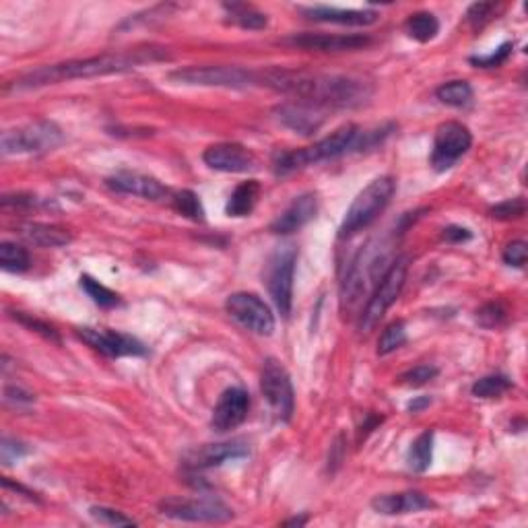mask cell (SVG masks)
<instances>
[{
	"instance_id": "obj_1",
	"label": "cell",
	"mask_w": 528,
	"mask_h": 528,
	"mask_svg": "<svg viewBox=\"0 0 528 528\" xmlns=\"http://www.w3.org/2000/svg\"><path fill=\"white\" fill-rule=\"evenodd\" d=\"M259 85L291 96L295 102L316 105L320 110L360 108L374 93V87L368 81L351 74L287 71V68L259 71Z\"/></svg>"
},
{
	"instance_id": "obj_2",
	"label": "cell",
	"mask_w": 528,
	"mask_h": 528,
	"mask_svg": "<svg viewBox=\"0 0 528 528\" xmlns=\"http://www.w3.org/2000/svg\"><path fill=\"white\" fill-rule=\"evenodd\" d=\"M169 60L166 48L159 46H144L135 50H124V52H105L91 58H77L58 62V65H46L35 68V71L25 73L23 77L6 85V89L25 91V89H40V87L65 83V81L74 79H93L105 77V74H120L135 71L144 65H155V62Z\"/></svg>"
},
{
	"instance_id": "obj_3",
	"label": "cell",
	"mask_w": 528,
	"mask_h": 528,
	"mask_svg": "<svg viewBox=\"0 0 528 528\" xmlns=\"http://www.w3.org/2000/svg\"><path fill=\"white\" fill-rule=\"evenodd\" d=\"M394 246L392 240H372L368 242L353 262L349 264L347 275L341 285V306L343 312H353L355 306L369 295V289L380 283L382 276L391 267L396 256H391V248Z\"/></svg>"
},
{
	"instance_id": "obj_4",
	"label": "cell",
	"mask_w": 528,
	"mask_h": 528,
	"mask_svg": "<svg viewBox=\"0 0 528 528\" xmlns=\"http://www.w3.org/2000/svg\"><path fill=\"white\" fill-rule=\"evenodd\" d=\"M361 130L363 128L355 127V124H347V127L335 130L332 135L324 136L322 141L310 144V147L276 151L273 155V172L276 175H289L298 169L337 159V157L347 155L351 151H360Z\"/></svg>"
},
{
	"instance_id": "obj_5",
	"label": "cell",
	"mask_w": 528,
	"mask_h": 528,
	"mask_svg": "<svg viewBox=\"0 0 528 528\" xmlns=\"http://www.w3.org/2000/svg\"><path fill=\"white\" fill-rule=\"evenodd\" d=\"M394 190L396 182L392 175H382V178L369 182V184L357 194L347 213H345L341 228H338V237L347 240V237L360 234L361 229L369 228V225L384 213L386 206L391 205Z\"/></svg>"
},
{
	"instance_id": "obj_6",
	"label": "cell",
	"mask_w": 528,
	"mask_h": 528,
	"mask_svg": "<svg viewBox=\"0 0 528 528\" xmlns=\"http://www.w3.org/2000/svg\"><path fill=\"white\" fill-rule=\"evenodd\" d=\"M408 273V259L407 256H396L391 267L382 276L378 285L374 287L372 295L368 298V304L363 307L360 316V332L361 335H369L376 326L380 324V320L384 318V314L391 310V306L400 298L402 289L407 283Z\"/></svg>"
},
{
	"instance_id": "obj_7",
	"label": "cell",
	"mask_w": 528,
	"mask_h": 528,
	"mask_svg": "<svg viewBox=\"0 0 528 528\" xmlns=\"http://www.w3.org/2000/svg\"><path fill=\"white\" fill-rule=\"evenodd\" d=\"M169 81L190 87H221V89H250L259 85V71L242 66H186L167 74Z\"/></svg>"
},
{
	"instance_id": "obj_8",
	"label": "cell",
	"mask_w": 528,
	"mask_h": 528,
	"mask_svg": "<svg viewBox=\"0 0 528 528\" xmlns=\"http://www.w3.org/2000/svg\"><path fill=\"white\" fill-rule=\"evenodd\" d=\"M65 143V132L56 122L37 120L27 127L4 130L0 138L3 155H37L48 153Z\"/></svg>"
},
{
	"instance_id": "obj_9",
	"label": "cell",
	"mask_w": 528,
	"mask_h": 528,
	"mask_svg": "<svg viewBox=\"0 0 528 528\" xmlns=\"http://www.w3.org/2000/svg\"><path fill=\"white\" fill-rule=\"evenodd\" d=\"M295 262H298V248L291 246V244H285V246H279L270 254L267 270H264L268 295L273 298V304L283 318H287L289 312H291Z\"/></svg>"
},
{
	"instance_id": "obj_10",
	"label": "cell",
	"mask_w": 528,
	"mask_h": 528,
	"mask_svg": "<svg viewBox=\"0 0 528 528\" xmlns=\"http://www.w3.org/2000/svg\"><path fill=\"white\" fill-rule=\"evenodd\" d=\"M260 392L276 419L289 421L293 417L295 392L291 376H289L285 366L279 360H275V357H268L262 363Z\"/></svg>"
},
{
	"instance_id": "obj_11",
	"label": "cell",
	"mask_w": 528,
	"mask_h": 528,
	"mask_svg": "<svg viewBox=\"0 0 528 528\" xmlns=\"http://www.w3.org/2000/svg\"><path fill=\"white\" fill-rule=\"evenodd\" d=\"M473 144V135L461 122H444L433 135V147L430 155V166L436 172H448L469 153Z\"/></svg>"
},
{
	"instance_id": "obj_12",
	"label": "cell",
	"mask_w": 528,
	"mask_h": 528,
	"mask_svg": "<svg viewBox=\"0 0 528 528\" xmlns=\"http://www.w3.org/2000/svg\"><path fill=\"white\" fill-rule=\"evenodd\" d=\"M159 512L163 516L184 523H213L221 524L234 520V510L215 498H167L159 501Z\"/></svg>"
},
{
	"instance_id": "obj_13",
	"label": "cell",
	"mask_w": 528,
	"mask_h": 528,
	"mask_svg": "<svg viewBox=\"0 0 528 528\" xmlns=\"http://www.w3.org/2000/svg\"><path fill=\"white\" fill-rule=\"evenodd\" d=\"M225 310L237 324L260 337H270L275 330V316L270 307L256 293L237 291L225 299Z\"/></svg>"
},
{
	"instance_id": "obj_14",
	"label": "cell",
	"mask_w": 528,
	"mask_h": 528,
	"mask_svg": "<svg viewBox=\"0 0 528 528\" xmlns=\"http://www.w3.org/2000/svg\"><path fill=\"white\" fill-rule=\"evenodd\" d=\"M250 454V448L242 439H231V442H219V444H205L188 452L184 456V464L188 470L198 473V470L221 467L225 462L240 461Z\"/></svg>"
},
{
	"instance_id": "obj_15",
	"label": "cell",
	"mask_w": 528,
	"mask_h": 528,
	"mask_svg": "<svg viewBox=\"0 0 528 528\" xmlns=\"http://www.w3.org/2000/svg\"><path fill=\"white\" fill-rule=\"evenodd\" d=\"M77 335L83 338L89 347L99 351L102 355H108V357L147 355V347H144L138 338L124 335V332L97 330V329H89V326H83V329H77Z\"/></svg>"
},
{
	"instance_id": "obj_16",
	"label": "cell",
	"mask_w": 528,
	"mask_h": 528,
	"mask_svg": "<svg viewBox=\"0 0 528 528\" xmlns=\"http://www.w3.org/2000/svg\"><path fill=\"white\" fill-rule=\"evenodd\" d=\"M206 167L223 174H248L259 167L254 153L240 143H217L205 149Z\"/></svg>"
},
{
	"instance_id": "obj_17",
	"label": "cell",
	"mask_w": 528,
	"mask_h": 528,
	"mask_svg": "<svg viewBox=\"0 0 528 528\" xmlns=\"http://www.w3.org/2000/svg\"><path fill=\"white\" fill-rule=\"evenodd\" d=\"M285 43L301 50H316V52H353L368 48L372 37L363 34H299L287 37Z\"/></svg>"
},
{
	"instance_id": "obj_18",
	"label": "cell",
	"mask_w": 528,
	"mask_h": 528,
	"mask_svg": "<svg viewBox=\"0 0 528 528\" xmlns=\"http://www.w3.org/2000/svg\"><path fill=\"white\" fill-rule=\"evenodd\" d=\"M250 394L242 386H231L219 396L215 408H213L211 427L219 433L231 431L240 427L248 417Z\"/></svg>"
},
{
	"instance_id": "obj_19",
	"label": "cell",
	"mask_w": 528,
	"mask_h": 528,
	"mask_svg": "<svg viewBox=\"0 0 528 528\" xmlns=\"http://www.w3.org/2000/svg\"><path fill=\"white\" fill-rule=\"evenodd\" d=\"M105 186H108L112 192L130 194V197H138L144 200H161L169 194V188L161 184L153 175L130 172V169H120V172L112 174L110 178L105 180Z\"/></svg>"
},
{
	"instance_id": "obj_20",
	"label": "cell",
	"mask_w": 528,
	"mask_h": 528,
	"mask_svg": "<svg viewBox=\"0 0 528 528\" xmlns=\"http://www.w3.org/2000/svg\"><path fill=\"white\" fill-rule=\"evenodd\" d=\"M299 12L310 21L347 25V27H368L380 19V12L374 9H337L324 4L299 6Z\"/></svg>"
},
{
	"instance_id": "obj_21",
	"label": "cell",
	"mask_w": 528,
	"mask_h": 528,
	"mask_svg": "<svg viewBox=\"0 0 528 528\" xmlns=\"http://www.w3.org/2000/svg\"><path fill=\"white\" fill-rule=\"evenodd\" d=\"M318 213V197L314 192L299 194L298 198H293V203L281 213L279 217L270 223V231L276 236H289L306 228L307 223L316 217Z\"/></svg>"
},
{
	"instance_id": "obj_22",
	"label": "cell",
	"mask_w": 528,
	"mask_h": 528,
	"mask_svg": "<svg viewBox=\"0 0 528 528\" xmlns=\"http://www.w3.org/2000/svg\"><path fill=\"white\" fill-rule=\"evenodd\" d=\"M275 114L279 118L283 127L299 132V135L304 136H310L314 132H318L324 124V110L304 102L281 104L279 108L275 110Z\"/></svg>"
},
{
	"instance_id": "obj_23",
	"label": "cell",
	"mask_w": 528,
	"mask_h": 528,
	"mask_svg": "<svg viewBox=\"0 0 528 528\" xmlns=\"http://www.w3.org/2000/svg\"><path fill=\"white\" fill-rule=\"evenodd\" d=\"M372 508L378 514H384V516H402V514L431 510V508H436V504H433V500L423 492L408 489V492L400 493L376 495L372 500Z\"/></svg>"
},
{
	"instance_id": "obj_24",
	"label": "cell",
	"mask_w": 528,
	"mask_h": 528,
	"mask_svg": "<svg viewBox=\"0 0 528 528\" xmlns=\"http://www.w3.org/2000/svg\"><path fill=\"white\" fill-rule=\"evenodd\" d=\"M260 192L262 188L259 180H248L237 184L236 190L231 192L228 205H225V215L236 219L248 217L256 209V205H259Z\"/></svg>"
},
{
	"instance_id": "obj_25",
	"label": "cell",
	"mask_w": 528,
	"mask_h": 528,
	"mask_svg": "<svg viewBox=\"0 0 528 528\" xmlns=\"http://www.w3.org/2000/svg\"><path fill=\"white\" fill-rule=\"evenodd\" d=\"M21 236L29 244L42 248H62L73 242V237L66 229L48 223H25L21 225Z\"/></svg>"
},
{
	"instance_id": "obj_26",
	"label": "cell",
	"mask_w": 528,
	"mask_h": 528,
	"mask_svg": "<svg viewBox=\"0 0 528 528\" xmlns=\"http://www.w3.org/2000/svg\"><path fill=\"white\" fill-rule=\"evenodd\" d=\"M223 11H225V15H228V21L237 25V27H242V29L259 31L268 25V17L252 4L225 3Z\"/></svg>"
},
{
	"instance_id": "obj_27",
	"label": "cell",
	"mask_w": 528,
	"mask_h": 528,
	"mask_svg": "<svg viewBox=\"0 0 528 528\" xmlns=\"http://www.w3.org/2000/svg\"><path fill=\"white\" fill-rule=\"evenodd\" d=\"M433 458V431L427 430L417 436L407 454V464L413 473H425L431 467Z\"/></svg>"
},
{
	"instance_id": "obj_28",
	"label": "cell",
	"mask_w": 528,
	"mask_h": 528,
	"mask_svg": "<svg viewBox=\"0 0 528 528\" xmlns=\"http://www.w3.org/2000/svg\"><path fill=\"white\" fill-rule=\"evenodd\" d=\"M405 31L408 34V37H413L415 42L427 43L439 34V21H438V17L433 15V12L421 11V12H415V15H411L407 19Z\"/></svg>"
},
{
	"instance_id": "obj_29",
	"label": "cell",
	"mask_w": 528,
	"mask_h": 528,
	"mask_svg": "<svg viewBox=\"0 0 528 528\" xmlns=\"http://www.w3.org/2000/svg\"><path fill=\"white\" fill-rule=\"evenodd\" d=\"M473 87L467 81H450V83H444L438 87L436 97L444 105H450V108H464L473 102Z\"/></svg>"
},
{
	"instance_id": "obj_30",
	"label": "cell",
	"mask_w": 528,
	"mask_h": 528,
	"mask_svg": "<svg viewBox=\"0 0 528 528\" xmlns=\"http://www.w3.org/2000/svg\"><path fill=\"white\" fill-rule=\"evenodd\" d=\"M29 264V254L23 246L12 242H0V268L6 273H25Z\"/></svg>"
},
{
	"instance_id": "obj_31",
	"label": "cell",
	"mask_w": 528,
	"mask_h": 528,
	"mask_svg": "<svg viewBox=\"0 0 528 528\" xmlns=\"http://www.w3.org/2000/svg\"><path fill=\"white\" fill-rule=\"evenodd\" d=\"M79 285L83 291L89 295L93 304H97L99 307H116L120 306V295L112 291L105 285H102L97 279H93L91 275H81Z\"/></svg>"
},
{
	"instance_id": "obj_32",
	"label": "cell",
	"mask_w": 528,
	"mask_h": 528,
	"mask_svg": "<svg viewBox=\"0 0 528 528\" xmlns=\"http://www.w3.org/2000/svg\"><path fill=\"white\" fill-rule=\"evenodd\" d=\"M172 206L180 213L182 217L190 219V221L203 223L205 221V206L200 203L198 194L192 190H180L172 197Z\"/></svg>"
},
{
	"instance_id": "obj_33",
	"label": "cell",
	"mask_w": 528,
	"mask_h": 528,
	"mask_svg": "<svg viewBox=\"0 0 528 528\" xmlns=\"http://www.w3.org/2000/svg\"><path fill=\"white\" fill-rule=\"evenodd\" d=\"M512 388V380L504 374H492V376H483L481 380H477L470 392L477 399H498L504 392H508Z\"/></svg>"
},
{
	"instance_id": "obj_34",
	"label": "cell",
	"mask_w": 528,
	"mask_h": 528,
	"mask_svg": "<svg viewBox=\"0 0 528 528\" xmlns=\"http://www.w3.org/2000/svg\"><path fill=\"white\" fill-rule=\"evenodd\" d=\"M407 343V324L402 320H394L382 330L378 338V355H391Z\"/></svg>"
},
{
	"instance_id": "obj_35",
	"label": "cell",
	"mask_w": 528,
	"mask_h": 528,
	"mask_svg": "<svg viewBox=\"0 0 528 528\" xmlns=\"http://www.w3.org/2000/svg\"><path fill=\"white\" fill-rule=\"evenodd\" d=\"M91 518L99 524L105 526H136V520H132L127 514H122L120 510H114V508L108 506H91L89 508Z\"/></svg>"
},
{
	"instance_id": "obj_36",
	"label": "cell",
	"mask_w": 528,
	"mask_h": 528,
	"mask_svg": "<svg viewBox=\"0 0 528 528\" xmlns=\"http://www.w3.org/2000/svg\"><path fill=\"white\" fill-rule=\"evenodd\" d=\"M12 318H15L17 322H21L23 326H27L29 330H34V332H37V335H42L43 338H48V341L60 345L58 330H56L54 326H50L48 322H43V320L29 316V314H23V312H12Z\"/></svg>"
},
{
	"instance_id": "obj_37",
	"label": "cell",
	"mask_w": 528,
	"mask_h": 528,
	"mask_svg": "<svg viewBox=\"0 0 528 528\" xmlns=\"http://www.w3.org/2000/svg\"><path fill=\"white\" fill-rule=\"evenodd\" d=\"M512 50H514V43L512 42H506L501 43V46L495 50V52L487 54V56H470L469 62L477 68H498L508 62V58L512 56Z\"/></svg>"
},
{
	"instance_id": "obj_38",
	"label": "cell",
	"mask_w": 528,
	"mask_h": 528,
	"mask_svg": "<svg viewBox=\"0 0 528 528\" xmlns=\"http://www.w3.org/2000/svg\"><path fill=\"white\" fill-rule=\"evenodd\" d=\"M524 213H526L524 198H510V200H504V203L492 206L489 215H492L493 219H500V221H512V219L524 217Z\"/></svg>"
},
{
	"instance_id": "obj_39",
	"label": "cell",
	"mask_w": 528,
	"mask_h": 528,
	"mask_svg": "<svg viewBox=\"0 0 528 528\" xmlns=\"http://www.w3.org/2000/svg\"><path fill=\"white\" fill-rule=\"evenodd\" d=\"M438 374H439V369L436 366H427V363H423V366H415L408 369V372L402 374L399 380H400V384L417 388V386L427 384V382L436 380Z\"/></svg>"
},
{
	"instance_id": "obj_40",
	"label": "cell",
	"mask_w": 528,
	"mask_h": 528,
	"mask_svg": "<svg viewBox=\"0 0 528 528\" xmlns=\"http://www.w3.org/2000/svg\"><path fill=\"white\" fill-rule=\"evenodd\" d=\"M506 307L498 304V301H492V304H485L477 312V322L485 326V329H498V326L506 322Z\"/></svg>"
},
{
	"instance_id": "obj_41",
	"label": "cell",
	"mask_w": 528,
	"mask_h": 528,
	"mask_svg": "<svg viewBox=\"0 0 528 528\" xmlns=\"http://www.w3.org/2000/svg\"><path fill=\"white\" fill-rule=\"evenodd\" d=\"M29 454V448L27 444L19 442V439H11V438H3V442H0V461L3 464H15Z\"/></svg>"
},
{
	"instance_id": "obj_42",
	"label": "cell",
	"mask_w": 528,
	"mask_h": 528,
	"mask_svg": "<svg viewBox=\"0 0 528 528\" xmlns=\"http://www.w3.org/2000/svg\"><path fill=\"white\" fill-rule=\"evenodd\" d=\"M495 9H498V4H495V3H475V4H470L469 11H467V21L470 23V27L481 29L483 25H485L489 19L493 17Z\"/></svg>"
},
{
	"instance_id": "obj_43",
	"label": "cell",
	"mask_w": 528,
	"mask_h": 528,
	"mask_svg": "<svg viewBox=\"0 0 528 528\" xmlns=\"http://www.w3.org/2000/svg\"><path fill=\"white\" fill-rule=\"evenodd\" d=\"M501 259L508 264V267H516V268H523L526 264L528 259V246L526 242L523 240H514L508 244L504 248V254H501Z\"/></svg>"
},
{
	"instance_id": "obj_44",
	"label": "cell",
	"mask_w": 528,
	"mask_h": 528,
	"mask_svg": "<svg viewBox=\"0 0 528 528\" xmlns=\"http://www.w3.org/2000/svg\"><path fill=\"white\" fill-rule=\"evenodd\" d=\"M4 400L12 402L15 407H25V405H34L35 396L29 391H25L21 386H6L4 388Z\"/></svg>"
},
{
	"instance_id": "obj_45",
	"label": "cell",
	"mask_w": 528,
	"mask_h": 528,
	"mask_svg": "<svg viewBox=\"0 0 528 528\" xmlns=\"http://www.w3.org/2000/svg\"><path fill=\"white\" fill-rule=\"evenodd\" d=\"M442 237L446 242L450 244H461V242H467L473 237V234L467 228H461V225H450V228H446L442 231Z\"/></svg>"
},
{
	"instance_id": "obj_46",
	"label": "cell",
	"mask_w": 528,
	"mask_h": 528,
	"mask_svg": "<svg viewBox=\"0 0 528 528\" xmlns=\"http://www.w3.org/2000/svg\"><path fill=\"white\" fill-rule=\"evenodd\" d=\"M431 405V399L430 396H417V399H413L411 402H408V411L411 413H421L423 411V408H427Z\"/></svg>"
},
{
	"instance_id": "obj_47",
	"label": "cell",
	"mask_w": 528,
	"mask_h": 528,
	"mask_svg": "<svg viewBox=\"0 0 528 528\" xmlns=\"http://www.w3.org/2000/svg\"><path fill=\"white\" fill-rule=\"evenodd\" d=\"M3 485H4V489H15V492H19V493H23V495H25V498H29V500H37L34 492H29V489H27V487L19 485V483H12V481L9 479V477H4V479H3Z\"/></svg>"
},
{
	"instance_id": "obj_48",
	"label": "cell",
	"mask_w": 528,
	"mask_h": 528,
	"mask_svg": "<svg viewBox=\"0 0 528 528\" xmlns=\"http://www.w3.org/2000/svg\"><path fill=\"white\" fill-rule=\"evenodd\" d=\"M307 524V516L304 514V516H293V518H289V520H285V523H283V526H306Z\"/></svg>"
}]
</instances>
